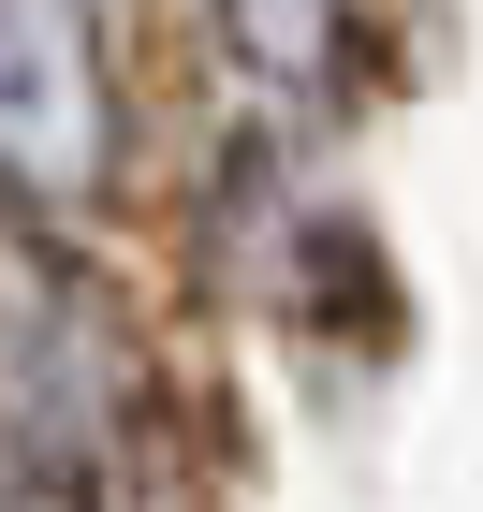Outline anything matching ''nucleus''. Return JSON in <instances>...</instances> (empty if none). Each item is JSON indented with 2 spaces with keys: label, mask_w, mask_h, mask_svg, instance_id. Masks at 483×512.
<instances>
[{
  "label": "nucleus",
  "mask_w": 483,
  "mask_h": 512,
  "mask_svg": "<svg viewBox=\"0 0 483 512\" xmlns=\"http://www.w3.org/2000/svg\"><path fill=\"white\" fill-rule=\"evenodd\" d=\"M103 161V74H88L74 0H0V176L15 191H74Z\"/></svg>",
  "instance_id": "nucleus-1"
},
{
  "label": "nucleus",
  "mask_w": 483,
  "mask_h": 512,
  "mask_svg": "<svg viewBox=\"0 0 483 512\" xmlns=\"http://www.w3.org/2000/svg\"><path fill=\"white\" fill-rule=\"evenodd\" d=\"M264 59H322V0H235Z\"/></svg>",
  "instance_id": "nucleus-2"
}]
</instances>
